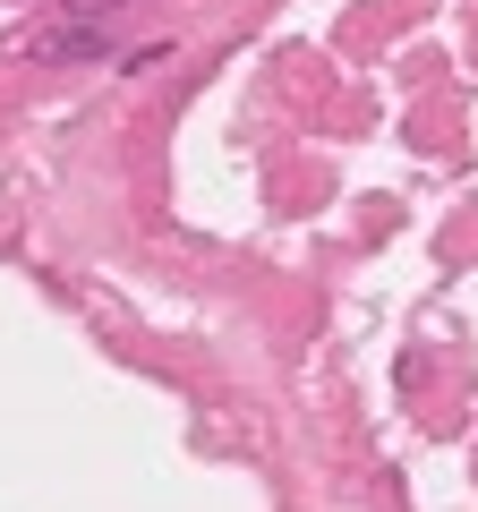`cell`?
<instances>
[{"label": "cell", "instance_id": "6da1fadb", "mask_svg": "<svg viewBox=\"0 0 478 512\" xmlns=\"http://www.w3.org/2000/svg\"><path fill=\"white\" fill-rule=\"evenodd\" d=\"M120 9H129V0H60L35 35H86V26H120Z\"/></svg>", "mask_w": 478, "mask_h": 512}]
</instances>
